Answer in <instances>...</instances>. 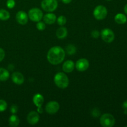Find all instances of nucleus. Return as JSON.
<instances>
[{
  "mask_svg": "<svg viewBox=\"0 0 127 127\" xmlns=\"http://www.w3.org/2000/svg\"><path fill=\"white\" fill-rule=\"evenodd\" d=\"M46 24L44 22H42V21H38L37 22V24H36V27L38 31H44L46 28Z\"/></svg>",
  "mask_w": 127,
  "mask_h": 127,
  "instance_id": "nucleus-24",
  "label": "nucleus"
},
{
  "mask_svg": "<svg viewBox=\"0 0 127 127\" xmlns=\"http://www.w3.org/2000/svg\"><path fill=\"white\" fill-rule=\"evenodd\" d=\"M9 125L11 127H16L20 124V120L18 117L15 114H12L10 116L8 120Z\"/></svg>",
  "mask_w": 127,
  "mask_h": 127,
  "instance_id": "nucleus-17",
  "label": "nucleus"
},
{
  "mask_svg": "<svg viewBox=\"0 0 127 127\" xmlns=\"http://www.w3.org/2000/svg\"><path fill=\"white\" fill-rule=\"evenodd\" d=\"M107 9L106 7L103 5H98L94 8L93 15L97 20H103L107 16Z\"/></svg>",
  "mask_w": 127,
  "mask_h": 127,
  "instance_id": "nucleus-5",
  "label": "nucleus"
},
{
  "mask_svg": "<svg viewBox=\"0 0 127 127\" xmlns=\"http://www.w3.org/2000/svg\"><path fill=\"white\" fill-rule=\"evenodd\" d=\"M40 115L38 112L31 111L28 114L27 116V121L29 124L32 125H36L39 122Z\"/></svg>",
  "mask_w": 127,
  "mask_h": 127,
  "instance_id": "nucleus-10",
  "label": "nucleus"
},
{
  "mask_svg": "<svg viewBox=\"0 0 127 127\" xmlns=\"http://www.w3.org/2000/svg\"><path fill=\"white\" fill-rule=\"evenodd\" d=\"M100 33L97 30H94L91 32V37L94 38H97L100 35Z\"/></svg>",
  "mask_w": 127,
  "mask_h": 127,
  "instance_id": "nucleus-27",
  "label": "nucleus"
},
{
  "mask_svg": "<svg viewBox=\"0 0 127 127\" xmlns=\"http://www.w3.org/2000/svg\"><path fill=\"white\" fill-rule=\"evenodd\" d=\"M100 36L103 40L106 43H111L114 40L115 34L111 29L109 28H105L103 29L100 32Z\"/></svg>",
  "mask_w": 127,
  "mask_h": 127,
  "instance_id": "nucleus-7",
  "label": "nucleus"
},
{
  "mask_svg": "<svg viewBox=\"0 0 127 127\" xmlns=\"http://www.w3.org/2000/svg\"><path fill=\"white\" fill-rule=\"evenodd\" d=\"M56 35H57V38L59 39H63L68 35V30L65 27L61 26L60 28L57 30Z\"/></svg>",
  "mask_w": 127,
  "mask_h": 127,
  "instance_id": "nucleus-15",
  "label": "nucleus"
},
{
  "mask_svg": "<svg viewBox=\"0 0 127 127\" xmlns=\"http://www.w3.org/2000/svg\"><path fill=\"white\" fill-rule=\"evenodd\" d=\"M9 72L4 68H0V81H6L9 78Z\"/></svg>",
  "mask_w": 127,
  "mask_h": 127,
  "instance_id": "nucleus-18",
  "label": "nucleus"
},
{
  "mask_svg": "<svg viewBox=\"0 0 127 127\" xmlns=\"http://www.w3.org/2000/svg\"><path fill=\"white\" fill-rule=\"evenodd\" d=\"M66 53L69 55H73L76 52V47L73 45H68L66 47Z\"/></svg>",
  "mask_w": 127,
  "mask_h": 127,
  "instance_id": "nucleus-21",
  "label": "nucleus"
},
{
  "mask_svg": "<svg viewBox=\"0 0 127 127\" xmlns=\"http://www.w3.org/2000/svg\"><path fill=\"white\" fill-rule=\"evenodd\" d=\"M10 18V13L7 10L4 9H0V20L1 21H7Z\"/></svg>",
  "mask_w": 127,
  "mask_h": 127,
  "instance_id": "nucleus-20",
  "label": "nucleus"
},
{
  "mask_svg": "<svg viewBox=\"0 0 127 127\" xmlns=\"http://www.w3.org/2000/svg\"><path fill=\"white\" fill-rule=\"evenodd\" d=\"M89 67V62L86 58H80L76 62L75 64V68L78 71L83 72L86 71Z\"/></svg>",
  "mask_w": 127,
  "mask_h": 127,
  "instance_id": "nucleus-9",
  "label": "nucleus"
},
{
  "mask_svg": "<svg viewBox=\"0 0 127 127\" xmlns=\"http://www.w3.org/2000/svg\"><path fill=\"white\" fill-rule=\"evenodd\" d=\"M100 113V111H99L97 109H94V110H93V112H92V114H93V115L94 117H97L99 116Z\"/></svg>",
  "mask_w": 127,
  "mask_h": 127,
  "instance_id": "nucleus-29",
  "label": "nucleus"
},
{
  "mask_svg": "<svg viewBox=\"0 0 127 127\" xmlns=\"http://www.w3.org/2000/svg\"><path fill=\"white\" fill-rule=\"evenodd\" d=\"M12 82L17 85H21L24 82V77L21 73L18 71L14 72L11 76Z\"/></svg>",
  "mask_w": 127,
  "mask_h": 127,
  "instance_id": "nucleus-12",
  "label": "nucleus"
},
{
  "mask_svg": "<svg viewBox=\"0 0 127 127\" xmlns=\"http://www.w3.org/2000/svg\"><path fill=\"white\" fill-rule=\"evenodd\" d=\"M115 21L119 24H124L127 22V16L122 13H119L115 16Z\"/></svg>",
  "mask_w": 127,
  "mask_h": 127,
  "instance_id": "nucleus-19",
  "label": "nucleus"
},
{
  "mask_svg": "<svg viewBox=\"0 0 127 127\" xmlns=\"http://www.w3.org/2000/svg\"><path fill=\"white\" fill-rule=\"evenodd\" d=\"M72 1H73V0H62V2H63L64 4H69Z\"/></svg>",
  "mask_w": 127,
  "mask_h": 127,
  "instance_id": "nucleus-31",
  "label": "nucleus"
},
{
  "mask_svg": "<svg viewBox=\"0 0 127 127\" xmlns=\"http://www.w3.org/2000/svg\"><path fill=\"white\" fill-rule=\"evenodd\" d=\"M33 102L36 107H42L44 102V98L43 96L40 94H35L33 97Z\"/></svg>",
  "mask_w": 127,
  "mask_h": 127,
  "instance_id": "nucleus-16",
  "label": "nucleus"
},
{
  "mask_svg": "<svg viewBox=\"0 0 127 127\" xmlns=\"http://www.w3.org/2000/svg\"><path fill=\"white\" fill-rule=\"evenodd\" d=\"M18 110H19L18 106L16 105H11V108H10V111H11V112L12 113V114H16V113L18 112Z\"/></svg>",
  "mask_w": 127,
  "mask_h": 127,
  "instance_id": "nucleus-26",
  "label": "nucleus"
},
{
  "mask_svg": "<svg viewBox=\"0 0 127 127\" xmlns=\"http://www.w3.org/2000/svg\"><path fill=\"white\" fill-rule=\"evenodd\" d=\"M57 0H42L41 2V7L43 11L48 12H52L58 7Z\"/></svg>",
  "mask_w": 127,
  "mask_h": 127,
  "instance_id": "nucleus-3",
  "label": "nucleus"
},
{
  "mask_svg": "<svg viewBox=\"0 0 127 127\" xmlns=\"http://www.w3.org/2000/svg\"><path fill=\"white\" fill-rule=\"evenodd\" d=\"M7 104L6 100L0 99V112L5 111L7 109Z\"/></svg>",
  "mask_w": 127,
  "mask_h": 127,
  "instance_id": "nucleus-23",
  "label": "nucleus"
},
{
  "mask_svg": "<svg viewBox=\"0 0 127 127\" xmlns=\"http://www.w3.org/2000/svg\"><path fill=\"white\" fill-rule=\"evenodd\" d=\"M37 112H38V114H41V113H42V112H43V109H42V107H38V109H37Z\"/></svg>",
  "mask_w": 127,
  "mask_h": 127,
  "instance_id": "nucleus-32",
  "label": "nucleus"
},
{
  "mask_svg": "<svg viewBox=\"0 0 127 127\" xmlns=\"http://www.w3.org/2000/svg\"><path fill=\"white\" fill-rule=\"evenodd\" d=\"M106 1H112V0H106Z\"/></svg>",
  "mask_w": 127,
  "mask_h": 127,
  "instance_id": "nucleus-34",
  "label": "nucleus"
},
{
  "mask_svg": "<svg viewBox=\"0 0 127 127\" xmlns=\"http://www.w3.org/2000/svg\"><path fill=\"white\" fill-rule=\"evenodd\" d=\"M124 12H125V13L127 14V4H125V7H124Z\"/></svg>",
  "mask_w": 127,
  "mask_h": 127,
  "instance_id": "nucleus-33",
  "label": "nucleus"
},
{
  "mask_svg": "<svg viewBox=\"0 0 127 127\" xmlns=\"http://www.w3.org/2000/svg\"><path fill=\"white\" fill-rule=\"evenodd\" d=\"M100 124L103 127H112L115 124V119L112 114H104L100 117Z\"/></svg>",
  "mask_w": 127,
  "mask_h": 127,
  "instance_id": "nucleus-4",
  "label": "nucleus"
},
{
  "mask_svg": "<svg viewBox=\"0 0 127 127\" xmlns=\"http://www.w3.org/2000/svg\"><path fill=\"white\" fill-rule=\"evenodd\" d=\"M123 109L125 110V114L127 113V100H125L123 104Z\"/></svg>",
  "mask_w": 127,
  "mask_h": 127,
  "instance_id": "nucleus-30",
  "label": "nucleus"
},
{
  "mask_svg": "<svg viewBox=\"0 0 127 127\" xmlns=\"http://www.w3.org/2000/svg\"><path fill=\"white\" fill-rule=\"evenodd\" d=\"M54 83L58 88L60 89H66L69 85V81L65 73L59 72L55 76Z\"/></svg>",
  "mask_w": 127,
  "mask_h": 127,
  "instance_id": "nucleus-2",
  "label": "nucleus"
},
{
  "mask_svg": "<svg viewBox=\"0 0 127 127\" xmlns=\"http://www.w3.org/2000/svg\"><path fill=\"white\" fill-rule=\"evenodd\" d=\"M43 22L45 24L48 25H52L54 24L57 21V16L55 14L49 12V13L46 14L45 15L43 16Z\"/></svg>",
  "mask_w": 127,
  "mask_h": 127,
  "instance_id": "nucleus-14",
  "label": "nucleus"
},
{
  "mask_svg": "<svg viewBox=\"0 0 127 127\" xmlns=\"http://www.w3.org/2000/svg\"><path fill=\"white\" fill-rule=\"evenodd\" d=\"M16 19L17 23L21 25H26L28 22V14L25 11H20L17 12L16 15Z\"/></svg>",
  "mask_w": 127,
  "mask_h": 127,
  "instance_id": "nucleus-11",
  "label": "nucleus"
},
{
  "mask_svg": "<svg viewBox=\"0 0 127 127\" xmlns=\"http://www.w3.org/2000/svg\"><path fill=\"white\" fill-rule=\"evenodd\" d=\"M5 57V52L2 48L0 47V62H2Z\"/></svg>",
  "mask_w": 127,
  "mask_h": 127,
  "instance_id": "nucleus-28",
  "label": "nucleus"
},
{
  "mask_svg": "<svg viewBox=\"0 0 127 127\" xmlns=\"http://www.w3.org/2000/svg\"><path fill=\"white\" fill-rule=\"evenodd\" d=\"M74 68H75V64L72 60L66 61L62 66V69L63 71L67 73H71L74 70Z\"/></svg>",
  "mask_w": 127,
  "mask_h": 127,
  "instance_id": "nucleus-13",
  "label": "nucleus"
},
{
  "mask_svg": "<svg viewBox=\"0 0 127 127\" xmlns=\"http://www.w3.org/2000/svg\"><path fill=\"white\" fill-rule=\"evenodd\" d=\"M60 109V104L58 102L52 100L47 104L45 106V111L48 114H55Z\"/></svg>",
  "mask_w": 127,
  "mask_h": 127,
  "instance_id": "nucleus-8",
  "label": "nucleus"
},
{
  "mask_svg": "<svg viewBox=\"0 0 127 127\" xmlns=\"http://www.w3.org/2000/svg\"><path fill=\"white\" fill-rule=\"evenodd\" d=\"M29 18L33 22H38L43 19V12L42 10L37 7L31 9L28 12Z\"/></svg>",
  "mask_w": 127,
  "mask_h": 127,
  "instance_id": "nucleus-6",
  "label": "nucleus"
},
{
  "mask_svg": "<svg viewBox=\"0 0 127 127\" xmlns=\"http://www.w3.org/2000/svg\"><path fill=\"white\" fill-rule=\"evenodd\" d=\"M6 6L9 9H12L16 6V1L15 0H7Z\"/></svg>",
  "mask_w": 127,
  "mask_h": 127,
  "instance_id": "nucleus-25",
  "label": "nucleus"
},
{
  "mask_svg": "<svg viewBox=\"0 0 127 127\" xmlns=\"http://www.w3.org/2000/svg\"><path fill=\"white\" fill-rule=\"evenodd\" d=\"M57 23L59 26H63L64 25L66 24V17H65L64 16H60L57 18Z\"/></svg>",
  "mask_w": 127,
  "mask_h": 127,
  "instance_id": "nucleus-22",
  "label": "nucleus"
},
{
  "mask_svg": "<svg viewBox=\"0 0 127 127\" xmlns=\"http://www.w3.org/2000/svg\"><path fill=\"white\" fill-rule=\"evenodd\" d=\"M125 127H127V126H125Z\"/></svg>",
  "mask_w": 127,
  "mask_h": 127,
  "instance_id": "nucleus-35",
  "label": "nucleus"
},
{
  "mask_svg": "<svg viewBox=\"0 0 127 127\" xmlns=\"http://www.w3.org/2000/svg\"><path fill=\"white\" fill-rule=\"evenodd\" d=\"M66 52L60 46H54L50 48L47 53L48 62L53 65H57L63 62L65 58Z\"/></svg>",
  "mask_w": 127,
  "mask_h": 127,
  "instance_id": "nucleus-1",
  "label": "nucleus"
}]
</instances>
